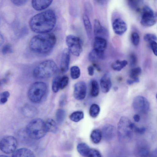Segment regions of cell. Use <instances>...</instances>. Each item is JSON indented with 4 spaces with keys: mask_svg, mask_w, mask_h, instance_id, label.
<instances>
[{
    "mask_svg": "<svg viewBox=\"0 0 157 157\" xmlns=\"http://www.w3.org/2000/svg\"><path fill=\"white\" fill-rule=\"evenodd\" d=\"M56 17L53 10H48L37 13L30 19L29 25L31 29L38 33H46L55 27Z\"/></svg>",
    "mask_w": 157,
    "mask_h": 157,
    "instance_id": "cell-1",
    "label": "cell"
},
{
    "mask_svg": "<svg viewBox=\"0 0 157 157\" xmlns=\"http://www.w3.org/2000/svg\"><path fill=\"white\" fill-rule=\"evenodd\" d=\"M56 42V37L53 33L41 34L32 38L29 43V47L35 53L45 55L52 50Z\"/></svg>",
    "mask_w": 157,
    "mask_h": 157,
    "instance_id": "cell-2",
    "label": "cell"
},
{
    "mask_svg": "<svg viewBox=\"0 0 157 157\" xmlns=\"http://www.w3.org/2000/svg\"><path fill=\"white\" fill-rule=\"evenodd\" d=\"M58 68L52 60H44L40 63L34 69V76L38 78H46L53 76L57 71Z\"/></svg>",
    "mask_w": 157,
    "mask_h": 157,
    "instance_id": "cell-3",
    "label": "cell"
},
{
    "mask_svg": "<svg viewBox=\"0 0 157 157\" xmlns=\"http://www.w3.org/2000/svg\"><path fill=\"white\" fill-rule=\"evenodd\" d=\"M26 132L27 135L33 139H40L43 137L47 132L45 122L40 118L33 119L27 125Z\"/></svg>",
    "mask_w": 157,
    "mask_h": 157,
    "instance_id": "cell-4",
    "label": "cell"
},
{
    "mask_svg": "<svg viewBox=\"0 0 157 157\" xmlns=\"http://www.w3.org/2000/svg\"><path fill=\"white\" fill-rule=\"evenodd\" d=\"M47 86L44 82H36L30 87L28 91V97L33 102L39 103L43 99L46 94Z\"/></svg>",
    "mask_w": 157,
    "mask_h": 157,
    "instance_id": "cell-5",
    "label": "cell"
},
{
    "mask_svg": "<svg viewBox=\"0 0 157 157\" xmlns=\"http://www.w3.org/2000/svg\"><path fill=\"white\" fill-rule=\"evenodd\" d=\"M66 42L70 53L74 56H79L82 50V43L78 37L70 35L67 36Z\"/></svg>",
    "mask_w": 157,
    "mask_h": 157,
    "instance_id": "cell-6",
    "label": "cell"
},
{
    "mask_svg": "<svg viewBox=\"0 0 157 157\" xmlns=\"http://www.w3.org/2000/svg\"><path fill=\"white\" fill-rule=\"evenodd\" d=\"M157 14L149 6H145L142 9L140 23L145 27H151L157 22Z\"/></svg>",
    "mask_w": 157,
    "mask_h": 157,
    "instance_id": "cell-7",
    "label": "cell"
},
{
    "mask_svg": "<svg viewBox=\"0 0 157 157\" xmlns=\"http://www.w3.org/2000/svg\"><path fill=\"white\" fill-rule=\"evenodd\" d=\"M135 126L127 117H122L119 121L117 128L121 135L128 137L131 136Z\"/></svg>",
    "mask_w": 157,
    "mask_h": 157,
    "instance_id": "cell-8",
    "label": "cell"
},
{
    "mask_svg": "<svg viewBox=\"0 0 157 157\" xmlns=\"http://www.w3.org/2000/svg\"><path fill=\"white\" fill-rule=\"evenodd\" d=\"M17 145L15 138L12 136H7L0 141V149L5 153L10 154L15 151Z\"/></svg>",
    "mask_w": 157,
    "mask_h": 157,
    "instance_id": "cell-9",
    "label": "cell"
},
{
    "mask_svg": "<svg viewBox=\"0 0 157 157\" xmlns=\"http://www.w3.org/2000/svg\"><path fill=\"white\" fill-rule=\"evenodd\" d=\"M132 107L136 112L145 114L149 109V103L147 99L144 97L138 96L134 98L132 102Z\"/></svg>",
    "mask_w": 157,
    "mask_h": 157,
    "instance_id": "cell-10",
    "label": "cell"
},
{
    "mask_svg": "<svg viewBox=\"0 0 157 157\" xmlns=\"http://www.w3.org/2000/svg\"><path fill=\"white\" fill-rule=\"evenodd\" d=\"M86 93V86L85 83L80 81L75 85L74 96L77 100H80L83 99L85 97Z\"/></svg>",
    "mask_w": 157,
    "mask_h": 157,
    "instance_id": "cell-11",
    "label": "cell"
},
{
    "mask_svg": "<svg viewBox=\"0 0 157 157\" xmlns=\"http://www.w3.org/2000/svg\"><path fill=\"white\" fill-rule=\"evenodd\" d=\"M112 28L114 33L117 35L121 36L126 31L127 26L126 22L120 18L116 19L113 21Z\"/></svg>",
    "mask_w": 157,
    "mask_h": 157,
    "instance_id": "cell-12",
    "label": "cell"
},
{
    "mask_svg": "<svg viewBox=\"0 0 157 157\" xmlns=\"http://www.w3.org/2000/svg\"><path fill=\"white\" fill-rule=\"evenodd\" d=\"M70 53L68 48H65L63 51L60 63V69L63 73L68 70L70 62Z\"/></svg>",
    "mask_w": 157,
    "mask_h": 157,
    "instance_id": "cell-13",
    "label": "cell"
},
{
    "mask_svg": "<svg viewBox=\"0 0 157 157\" xmlns=\"http://www.w3.org/2000/svg\"><path fill=\"white\" fill-rule=\"evenodd\" d=\"M100 84L103 92L106 93L109 91L112 83L110 75L109 72L105 73L101 78Z\"/></svg>",
    "mask_w": 157,
    "mask_h": 157,
    "instance_id": "cell-14",
    "label": "cell"
},
{
    "mask_svg": "<svg viewBox=\"0 0 157 157\" xmlns=\"http://www.w3.org/2000/svg\"><path fill=\"white\" fill-rule=\"evenodd\" d=\"M94 32L95 36L103 37L105 39L108 35L107 30L101 24L98 19L94 21Z\"/></svg>",
    "mask_w": 157,
    "mask_h": 157,
    "instance_id": "cell-15",
    "label": "cell"
},
{
    "mask_svg": "<svg viewBox=\"0 0 157 157\" xmlns=\"http://www.w3.org/2000/svg\"><path fill=\"white\" fill-rule=\"evenodd\" d=\"M107 45V41L106 39L101 37L95 36L93 49L98 52H104Z\"/></svg>",
    "mask_w": 157,
    "mask_h": 157,
    "instance_id": "cell-16",
    "label": "cell"
},
{
    "mask_svg": "<svg viewBox=\"0 0 157 157\" xmlns=\"http://www.w3.org/2000/svg\"><path fill=\"white\" fill-rule=\"evenodd\" d=\"M52 2V0H33L31 3L34 9L37 11H40L48 7Z\"/></svg>",
    "mask_w": 157,
    "mask_h": 157,
    "instance_id": "cell-17",
    "label": "cell"
},
{
    "mask_svg": "<svg viewBox=\"0 0 157 157\" xmlns=\"http://www.w3.org/2000/svg\"><path fill=\"white\" fill-rule=\"evenodd\" d=\"M101 133L102 136H103L105 139L107 140H110L115 135L114 127L111 124H106L103 127Z\"/></svg>",
    "mask_w": 157,
    "mask_h": 157,
    "instance_id": "cell-18",
    "label": "cell"
},
{
    "mask_svg": "<svg viewBox=\"0 0 157 157\" xmlns=\"http://www.w3.org/2000/svg\"><path fill=\"white\" fill-rule=\"evenodd\" d=\"M12 157H35L33 152L26 148H21L15 150L13 153Z\"/></svg>",
    "mask_w": 157,
    "mask_h": 157,
    "instance_id": "cell-19",
    "label": "cell"
},
{
    "mask_svg": "<svg viewBox=\"0 0 157 157\" xmlns=\"http://www.w3.org/2000/svg\"><path fill=\"white\" fill-rule=\"evenodd\" d=\"M82 18L87 35L88 38L90 39L92 35V28L91 22L89 17L86 14H83Z\"/></svg>",
    "mask_w": 157,
    "mask_h": 157,
    "instance_id": "cell-20",
    "label": "cell"
},
{
    "mask_svg": "<svg viewBox=\"0 0 157 157\" xmlns=\"http://www.w3.org/2000/svg\"><path fill=\"white\" fill-rule=\"evenodd\" d=\"M104 57V52H98L94 49L90 51L88 55L89 61L93 63H95L98 59H103Z\"/></svg>",
    "mask_w": 157,
    "mask_h": 157,
    "instance_id": "cell-21",
    "label": "cell"
},
{
    "mask_svg": "<svg viewBox=\"0 0 157 157\" xmlns=\"http://www.w3.org/2000/svg\"><path fill=\"white\" fill-rule=\"evenodd\" d=\"M23 113L25 117L32 118L37 113V110L34 106L27 105H25L22 109Z\"/></svg>",
    "mask_w": 157,
    "mask_h": 157,
    "instance_id": "cell-22",
    "label": "cell"
},
{
    "mask_svg": "<svg viewBox=\"0 0 157 157\" xmlns=\"http://www.w3.org/2000/svg\"><path fill=\"white\" fill-rule=\"evenodd\" d=\"M47 132L56 133L57 130V127L55 121L52 119H48L45 122Z\"/></svg>",
    "mask_w": 157,
    "mask_h": 157,
    "instance_id": "cell-23",
    "label": "cell"
},
{
    "mask_svg": "<svg viewBox=\"0 0 157 157\" xmlns=\"http://www.w3.org/2000/svg\"><path fill=\"white\" fill-rule=\"evenodd\" d=\"M102 137L101 131L98 129L93 130L91 132L90 137L91 139L94 143L97 144L100 142Z\"/></svg>",
    "mask_w": 157,
    "mask_h": 157,
    "instance_id": "cell-24",
    "label": "cell"
},
{
    "mask_svg": "<svg viewBox=\"0 0 157 157\" xmlns=\"http://www.w3.org/2000/svg\"><path fill=\"white\" fill-rule=\"evenodd\" d=\"M77 149L78 151L81 155L86 156L90 148L86 143H81L78 145Z\"/></svg>",
    "mask_w": 157,
    "mask_h": 157,
    "instance_id": "cell-25",
    "label": "cell"
},
{
    "mask_svg": "<svg viewBox=\"0 0 157 157\" xmlns=\"http://www.w3.org/2000/svg\"><path fill=\"white\" fill-rule=\"evenodd\" d=\"M127 64V61L126 60H117L114 63L112 64V67L114 70L120 71L125 67Z\"/></svg>",
    "mask_w": 157,
    "mask_h": 157,
    "instance_id": "cell-26",
    "label": "cell"
},
{
    "mask_svg": "<svg viewBox=\"0 0 157 157\" xmlns=\"http://www.w3.org/2000/svg\"><path fill=\"white\" fill-rule=\"evenodd\" d=\"M84 114L82 111H76L72 113L70 116V119L75 122H78L83 119Z\"/></svg>",
    "mask_w": 157,
    "mask_h": 157,
    "instance_id": "cell-27",
    "label": "cell"
},
{
    "mask_svg": "<svg viewBox=\"0 0 157 157\" xmlns=\"http://www.w3.org/2000/svg\"><path fill=\"white\" fill-rule=\"evenodd\" d=\"M99 92V88L98 82L95 80H93L91 83L90 90L91 95L94 97H97Z\"/></svg>",
    "mask_w": 157,
    "mask_h": 157,
    "instance_id": "cell-28",
    "label": "cell"
},
{
    "mask_svg": "<svg viewBox=\"0 0 157 157\" xmlns=\"http://www.w3.org/2000/svg\"><path fill=\"white\" fill-rule=\"evenodd\" d=\"M99 106L96 104H93L90 106L89 110L90 116L93 118H96L100 112Z\"/></svg>",
    "mask_w": 157,
    "mask_h": 157,
    "instance_id": "cell-29",
    "label": "cell"
},
{
    "mask_svg": "<svg viewBox=\"0 0 157 157\" xmlns=\"http://www.w3.org/2000/svg\"><path fill=\"white\" fill-rule=\"evenodd\" d=\"M70 74L72 79H76L78 78L80 75V71L79 67L76 66H72L70 69Z\"/></svg>",
    "mask_w": 157,
    "mask_h": 157,
    "instance_id": "cell-30",
    "label": "cell"
},
{
    "mask_svg": "<svg viewBox=\"0 0 157 157\" xmlns=\"http://www.w3.org/2000/svg\"><path fill=\"white\" fill-rule=\"evenodd\" d=\"M66 115L65 111L63 109H58L56 113V118L57 122L62 123L64 121Z\"/></svg>",
    "mask_w": 157,
    "mask_h": 157,
    "instance_id": "cell-31",
    "label": "cell"
},
{
    "mask_svg": "<svg viewBox=\"0 0 157 157\" xmlns=\"http://www.w3.org/2000/svg\"><path fill=\"white\" fill-rule=\"evenodd\" d=\"M138 153L141 157H147L150 154L149 149L146 146H141L138 149Z\"/></svg>",
    "mask_w": 157,
    "mask_h": 157,
    "instance_id": "cell-32",
    "label": "cell"
},
{
    "mask_svg": "<svg viewBox=\"0 0 157 157\" xmlns=\"http://www.w3.org/2000/svg\"><path fill=\"white\" fill-rule=\"evenodd\" d=\"M141 73V69L139 67H136L133 68L130 71V77L134 80L135 79L138 78V76Z\"/></svg>",
    "mask_w": 157,
    "mask_h": 157,
    "instance_id": "cell-33",
    "label": "cell"
},
{
    "mask_svg": "<svg viewBox=\"0 0 157 157\" xmlns=\"http://www.w3.org/2000/svg\"><path fill=\"white\" fill-rule=\"evenodd\" d=\"M60 77L57 76L53 79L52 86V91L55 93L57 92L60 89Z\"/></svg>",
    "mask_w": 157,
    "mask_h": 157,
    "instance_id": "cell-34",
    "label": "cell"
},
{
    "mask_svg": "<svg viewBox=\"0 0 157 157\" xmlns=\"http://www.w3.org/2000/svg\"><path fill=\"white\" fill-rule=\"evenodd\" d=\"M144 39L146 42L150 43L153 41H156L157 40L156 36L151 33H147L144 36Z\"/></svg>",
    "mask_w": 157,
    "mask_h": 157,
    "instance_id": "cell-35",
    "label": "cell"
},
{
    "mask_svg": "<svg viewBox=\"0 0 157 157\" xmlns=\"http://www.w3.org/2000/svg\"><path fill=\"white\" fill-rule=\"evenodd\" d=\"M141 1L139 0H128V3L131 8L132 9H135L137 11H139L140 10L138 6Z\"/></svg>",
    "mask_w": 157,
    "mask_h": 157,
    "instance_id": "cell-36",
    "label": "cell"
},
{
    "mask_svg": "<svg viewBox=\"0 0 157 157\" xmlns=\"http://www.w3.org/2000/svg\"><path fill=\"white\" fill-rule=\"evenodd\" d=\"M131 39L133 44L135 46L137 45L140 42V36L136 32L132 33L131 35Z\"/></svg>",
    "mask_w": 157,
    "mask_h": 157,
    "instance_id": "cell-37",
    "label": "cell"
},
{
    "mask_svg": "<svg viewBox=\"0 0 157 157\" xmlns=\"http://www.w3.org/2000/svg\"><path fill=\"white\" fill-rule=\"evenodd\" d=\"M69 82V78L67 76H63L60 78V89H63L67 85Z\"/></svg>",
    "mask_w": 157,
    "mask_h": 157,
    "instance_id": "cell-38",
    "label": "cell"
},
{
    "mask_svg": "<svg viewBox=\"0 0 157 157\" xmlns=\"http://www.w3.org/2000/svg\"><path fill=\"white\" fill-rule=\"evenodd\" d=\"M87 157H101L100 152L94 149H90L86 156Z\"/></svg>",
    "mask_w": 157,
    "mask_h": 157,
    "instance_id": "cell-39",
    "label": "cell"
},
{
    "mask_svg": "<svg viewBox=\"0 0 157 157\" xmlns=\"http://www.w3.org/2000/svg\"><path fill=\"white\" fill-rule=\"evenodd\" d=\"M13 50L11 45L9 44L5 45L2 49V52L4 55L11 53L12 52Z\"/></svg>",
    "mask_w": 157,
    "mask_h": 157,
    "instance_id": "cell-40",
    "label": "cell"
},
{
    "mask_svg": "<svg viewBox=\"0 0 157 157\" xmlns=\"http://www.w3.org/2000/svg\"><path fill=\"white\" fill-rule=\"evenodd\" d=\"M130 63L131 66L133 67L136 65L137 62V58L134 53L131 54L129 56Z\"/></svg>",
    "mask_w": 157,
    "mask_h": 157,
    "instance_id": "cell-41",
    "label": "cell"
},
{
    "mask_svg": "<svg viewBox=\"0 0 157 157\" xmlns=\"http://www.w3.org/2000/svg\"><path fill=\"white\" fill-rule=\"evenodd\" d=\"M150 46L151 49L154 55H157V44L156 41H153L150 43Z\"/></svg>",
    "mask_w": 157,
    "mask_h": 157,
    "instance_id": "cell-42",
    "label": "cell"
},
{
    "mask_svg": "<svg viewBox=\"0 0 157 157\" xmlns=\"http://www.w3.org/2000/svg\"><path fill=\"white\" fill-rule=\"evenodd\" d=\"M11 1L15 5L22 6L25 5L27 1V0H11Z\"/></svg>",
    "mask_w": 157,
    "mask_h": 157,
    "instance_id": "cell-43",
    "label": "cell"
},
{
    "mask_svg": "<svg viewBox=\"0 0 157 157\" xmlns=\"http://www.w3.org/2000/svg\"><path fill=\"white\" fill-rule=\"evenodd\" d=\"M134 130L137 133L142 134L145 132L146 128L144 127L138 128L135 126Z\"/></svg>",
    "mask_w": 157,
    "mask_h": 157,
    "instance_id": "cell-44",
    "label": "cell"
},
{
    "mask_svg": "<svg viewBox=\"0 0 157 157\" xmlns=\"http://www.w3.org/2000/svg\"><path fill=\"white\" fill-rule=\"evenodd\" d=\"M66 102V96L64 95H62L60 98L59 99V104L61 106L64 105Z\"/></svg>",
    "mask_w": 157,
    "mask_h": 157,
    "instance_id": "cell-45",
    "label": "cell"
},
{
    "mask_svg": "<svg viewBox=\"0 0 157 157\" xmlns=\"http://www.w3.org/2000/svg\"><path fill=\"white\" fill-rule=\"evenodd\" d=\"M87 70L89 75L91 76H93L94 73V67L90 66L87 68Z\"/></svg>",
    "mask_w": 157,
    "mask_h": 157,
    "instance_id": "cell-46",
    "label": "cell"
},
{
    "mask_svg": "<svg viewBox=\"0 0 157 157\" xmlns=\"http://www.w3.org/2000/svg\"><path fill=\"white\" fill-rule=\"evenodd\" d=\"M10 96V93L7 91L2 92L0 94V97H5L8 98Z\"/></svg>",
    "mask_w": 157,
    "mask_h": 157,
    "instance_id": "cell-47",
    "label": "cell"
},
{
    "mask_svg": "<svg viewBox=\"0 0 157 157\" xmlns=\"http://www.w3.org/2000/svg\"><path fill=\"white\" fill-rule=\"evenodd\" d=\"M8 100V98L5 97H0V104H4L6 103Z\"/></svg>",
    "mask_w": 157,
    "mask_h": 157,
    "instance_id": "cell-48",
    "label": "cell"
},
{
    "mask_svg": "<svg viewBox=\"0 0 157 157\" xmlns=\"http://www.w3.org/2000/svg\"><path fill=\"white\" fill-rule=\"evenodd\" d=\"M133 118L134 121L136 122H139L140 119V116L137 114L134 115L133 117Z\"/></svg>",
    "mask_w": 157,
    "mask_h": 157,
    "instance_id": "cell-49",
    "label": "cell"
},
{
    "mask_svg": "<svg viewBox=\"0 0 157 157\" xmlns=\"http://www.w3.org/2000/svg\"><path fill=\"white\" fill-rule=\"evenodd\" d=\"M157 150L155 149L151 154H149V155L147 157H157Z\"/></svg>",
    "mask_w": 157,
    "mask_h": 157,
    "instance_id": "cell-50",
    "label": "cell"
},
{
    "mask_svg": "<svg viewBox=\"0 0 157 157\" xmlns=\"http://www.w3.org/2000/svg\"><path fill=\"white\" fill-rule=\"evenodd\" d=\"M127 83L128 84L130 85L135 83V82L132 79H128L127 81Z\"/></svg>",
    "mask_w": 157,
    "mask_h": 157,
    "instance_id": "cell-51",
    "label": "cell"
},
{
    "mask_svg": "<svg viewBox=\"0 0 157 157\" xmlns=\"http://www.w3.org/2000/svg\"><path fill=\"white\" fill-rule=\"evenodd\" d=\"M4 42V39L0 33V46Z\"/></svg>",
    "mask_w": 157,
    "mask_h": 157,
    "instance_id": "cell-52",
    "label": "cell"
},
{
    "mask_svg": "<svg viewBox=\"0 0 157 157\" xmlns=\"http://www.w3.org/2000/svg\"><path fill=\"white\" fill-rule=\"evenodd\" d=\"M0 157H8L4 155H0Z\"/></svg>",
    "mask_w": 157,
    "mask_h": 157,
    "instance_id": "cell-53",
    "label": "cell"
},
{
    "mask_svg": "<svg viewBox=\"0 0 157 157\" xmlns=\"http://www.w3.org/2000/svg\"><path fill=\"white\" fill-rule=\"evenodd\" d=\"M117 89H118V88L117 87H115L114 90H117Z\"/></svg>",
    "mask_w": 157,
    "mask_h": 157,
    "instance_id": "cell-54",
    "label": "cell"
}]
</instances>
